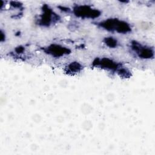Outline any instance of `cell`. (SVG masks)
Returning <instances> with one entry per match:
<instances>
[{
	"label": "cell",
	"instance_id": "cell-1",
	"mask_svg": "<svg viewBox=\"0 0 155 155\" xmlns=\"http://www.w3.org/2000/svg\"><path fill=\"white\" fill-rule=\"evenodd\" d=\"M101 26L108 30H114L119 33H127L130 31L128 24L117 19H108L101 23Z\"/></svg>",
	"mask_w": 155,
	"mask_h": 155
},
{
	"label": "cell",
	"instance_id": "cell-2",
	"mask_svg": "<svg viewBox=\"0 0 155 155\" xmlns=\"http://www.w3.org/2000/svg\"><path fill=\"white\" fill-rule=\"evenodd\" d=\"M75 14L82 18H96L99 15V13L97 10L93 9L87 5L78 6L74 9Z\"/></svg>",
	"mask_w": 155,
	"mask_h": 155
},
{
	"label": "cell",
	"instance_id": "cell-3",
	"mask_svg": "<svg viewBox=\"0 0 155 155\" xmlns=\"http://www.w3.org/2000/svg\"><path fill=\"white\" fill-rule=\"evenodd\" d=\"M133 49L137 53L139 57L143 58H150L153 55V51L150 48L143 47L136 42L133 44Z\"/></svg>",
	"mask_w": 155,
	"mask_h": 155
},
{
	"label": "cell",
	"instance_id": "cell-4",
	"mask_svg": "<svg viewBox=\"0 0 155 155\" xmlns=\"http://www.w3.org/2000/svg\"><path fill=\"white\" fill-rule=\"evenodd\" d=\"M97 65H100L102 68H105L107 69L110 70H116L118 68V65L116 62H114L112 60L109 59L108 58H103L102 59H97L96 62H94Z\"/></svg>",
	"mask_w": 155,
	"mask_h": 155
},
{
	"label": "cell",
	"instance_id": "cell-5",
	"mask_svg": "<svg viewBox=\"0 0 155 155\" xmlns=\"http://www.w3.org/2000/svg\"><path fill=\"white\" fill-rule=\"evenodd\" d=\"M50 54L55 56H62L64 54H67L69 52V50L61 47L58 45H51L47 48Z\"/></svg>",
	"mask_w": 155,
	"mask_h": 155
},
{
	"label": "cell",
	"instance_id": "cell-6",
	"mask_svg": "<svg viewBox=\"0 0 155 155\" xmlns=\"http://www.w3.org/2000/svg\"><path fill=\"white\" fill-rule=\"evenodd\" d=\"M51 18H52V12L51 10L49 9H47V11H45L44 15L42 16L41 21L42 22V24H48L50 23L51 21Z\"/></svg>",
	"mask_w": 155,
	"mask_h": 155
},
{
	"label": "cell",
	"instance_id": "cell-7",
	"mask_svg": "<svg viewBox=\"0 0 155 155\" xmlns=\"http://www.w3.org/2000/svg\"><path fill=\"white\" fill-rule=\"evenodd\" d=\"M81 65L78 63H71L68 66V70L71 72H75V71H79L81 70Z\"/></svg>",
	"mask_w": 155,
	"mask_h": 155
},
{
	"label": "cell",
	"instance_id": "cell-8",
	"mask_svg": "<svg viewBox=\"0 0 155 155\" xmlns=\"http://www.w3.org/2000/svg\"><path fill=\"white\" fill-rule=\"evenodd\" d=\"M105 43L110 47H114L117 45V41L113 38H107L105 39Z\"/></svg>",
	"mask_w": 155,
	"mask_h": 155
}]
</instances>
